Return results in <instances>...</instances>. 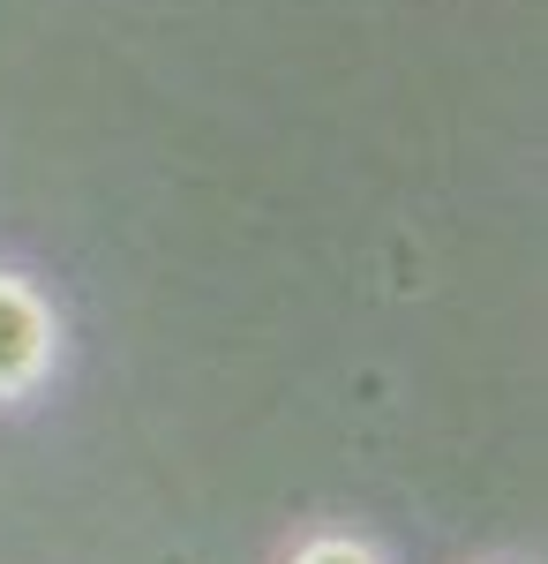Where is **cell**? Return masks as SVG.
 <instances>
[{"label":"cell","instance_id":"6da1fadb","mask_svg":"<svg viewBox=\"0 0 548 564\" xmlns=\"http://www.w3.org/2000/svg\"><path fill=\"white\" fill-rule=\"evenodd\" d=\"M61 361V308L39 279L0 263V406H23Z\"/></svg>","mask_w":548,"mask_h":564},{"label":"cell","instance_id":"7a4b0ae2","mask_svg":"<svg viewBox=\"0 0 548 564\" xmlns=\"http://www.w3.org/2000/svg\"><path fill=\"white\" fill-rule=\"evenodd\" d=\"M286 564H391L376 542H361V534H346V527H316V534H300Z\"/></svg>","mask_w":548,"mask_h":564},{"label":"cell","instance_id":"3957f363","mask_svg":"<svg viewBox=\"0 0 548 564\" xmlns=\"http://www.w3.org/2000/svg\"><path fill=\"white\" fill-rule=\"evenodd\" d=\"M511 564H518V557H511Z\"/></svg>","mask_w":548,"mask_h":564}]
</instances>
